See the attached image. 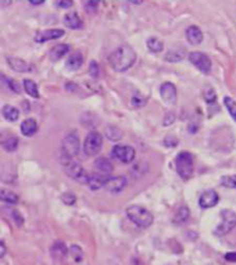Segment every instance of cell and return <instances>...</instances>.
<instances>
[{"label":"cell","mask_w":236,"mask_h":265,"mask_svg":"<svg viewBox=\"0 0 236 265\" xmlns=\"http://www.w3.org/2000/svg\"><path fill=\"white\" fill-rule=\"evenodd\" d=\"M110 65L115 71L123 72L129 70L136 62V53L129 45H123L117 47L109 57Z\"/></svg>","instance_id":"cell-1"},{"label":"cell","mask_w":236,"mask_h":265,"mask_svg":"<svg viewBox=\"0 0 236 265\" xmlns=\"http://www.w3.org/2000/svg\"><path fill=\"white\" fill-rule=\"evenodd\" d=\"M175 168L178 175L184 179L188 181L193 176L195 172V160L193 156L189 152H181L175 157Z\"/></svg>","instance_id":"cell-2"},{"label":"cell","mask_w":236,"mask_h":265,"mask_svg":"<svg viewBox=\"0 0 236 265\" xmlns=\"http://www.w3.org/2000/svg\"><path fill=\"white\" fill-rule=\"evenodd\" d=\"M60 161H62L63 167H64L65 173H67L71 179H74L75 182H79V184H88L89 173L85 171V168H83L81 164L74 161L70 157L63 156V154Z\"/></svg>","instance_id":"cell-3"},{"label":"cell","mask_w":236,"mask_h":265,"mask_svg":"<svg viewBox=\"0 0 236 265\" xmlns=\"http://www.w3.org/2000/svg\"><path fill=\"white\" fill-rule=\"evenodd\" d=\"M126 215L139 228H149L153 224V214L142 205H129L126 208Z\"/></svg>","instance_id":"cell-4"},{"label":"cell","mask_w":236,"mask_h":265,"mask_svg":"<svg viewBox=\"0 0 236 265\" xmlns=\"http://www.w3.org/2000/svg\"><path fill=\"white\" fill-rule=\"evenodd\" d=\"M81 150V142H79V136L75 132L68 133L64 139H63L62 144V152L63 156L74 158L75 156L79 154Z\"/></svg>","instance_id":"cell-5"},{"label":"cell","mask_w":236,"mask_h":265,"mask_svg":"<svg viewBox=\"0 0 236 265\" xmlns=\"http://www.w3.org/2000/svg\"><path fill=\"white\" fill-rule=\"evenodd\" d=\"M102 133L92 131V132L88 133V136H86V139H85V143H83V152H85L86 156L93 157V156L99 154V152L102 150Z\"/></svg>","instance_id":"cell-6"},{"label":"cell","mask_w":236,"mask_h":265,"mask_svg":"<svg viewBox=\"0 0 236 265\" xmlns=\"http://www.w3.org/2000/svg\"><path fill=\"white\" fill-rule=\"evenodd\" d=\"M221 224L216 228L214 234L216 236H224V234H229L234 228L236 226V214L232 210H222L221 211Z\"/></svg>","instance_id":"cell-7"},{"label":"cell","mask_w":236,"mask_h":265,"mask_svg":"<svg viewBox=\"0 0 236 265\" xmlns=\"http://www.w3.org/2000/svg\"><path fill=\"white\" fill-rule=\"evenodd\" d=\"M189 62L203 74H210V71H211V65H213L211 60L207 54L202 53V51H192L189 54Z\"/></svg>","instance_id":"cell-8"},{"label":"cell","mask_w":236,"mask_h":265,"mask_svg":"<svg viewBox=\"0 0 236 265\" xmlns=\"http://www.w3.org/2000/svg\"><path fill=\"white\" fill-rule=\"evenodd\" d=\"M135 149L131 146H126V144H117L113 147V156L124 164L132 163L135 160Z\"/></svg>","instance_id":"cell-9"},{"label":"cell","mask_w":236,"mask_h":265,"mask_svg":"<svg viewBox=\"0 0 236 265\" xmlns=\"http://www.w3.org/2000/svg\"><path fill=\"white\" fill-rule=\"evenodd\" d=\"M126 185H128L126 178L123 175H118V176H109L104 184V187L111 193H120L126 187Z\"/></svg>","instance_id":"cell-10"},{"label":"cell","mask_w":236,"mask_h":265,"mask_svg":"<svg viewBox=\"0 0 236 265\" xmlns=\"http://www.w3.org/2000/svg\"><path fill=\"white\" fill-rule=\"evenodd\" d=\"M220 202V196L217 193L216 190H213V189H210V190H205L202 193L200 196V199H199V205L202 207V208H213V207H216L217 204Z\"/></svg>","instance_id":"cell-11"},{"label":"cell","mask_w":236,"mask_h":265,"mask_svg":"<svg viewBox=\"0 0 236 265\" xmlns=\"http://www.w3.org/2000/svg\"><path fill=\"white\" fill-rule=\"evenodd\" d=\"M64 36V31L63 30H46V31L36 32L35 35V41L38 43H45L47 41H57Z\"/></svg>","instance_id":"cell-12"},{"label":"cell","mask_w":236,"mask_h":265,"mask_svg":"<svg viewBox=\"0 0 236 265\" xmlns=\"http://www.w3.org/2000/svg\"><path fill=\"white\" fill-rule=\"evenodd\" d=\"M160 96L165 103L168 104H174L176 100V88L174 83L171 82H164L160 88Z\"/></svg>","instance_id":"cell-13"},{"label":"cell","mask_w":236,"mask_h":265,"mask_svg":"<svg viewBox=\"0 0 236 265\" xmlns=\"http://www.w3.org/2000/svg\"><path fill=\"white\" fill-rule=\"evenodd\" d=\"M94 170H96V173H100V175H106L107 176L109 173L113 172V164L106 157H99L94 161Z\"/></svg>","instance_id":"cell-14"},{"label":"cell","mask_w":236,"mask_h":265,"mask_svg":"<svg viewBox=\"0 0 236 265\" xmlns=\"http://www.w3.org/2000/svg\"><path fill=\"white\" fill-rule=\"evenodd\" d=\"M107 178L109 176H106V175H100V173H89V178H88V186H89V189L91 190H99V189H102L104 187V184H106V181H107Z\"/></svg>","instance_id":"cell-15"},{"label":"cell","mask_w":236,"mask_h":265,"mask_svg":"<svg viewBox=\"0 0 236 265\" xmlns=\"http://www.w3.org/2000/svg\"><path fill=\"white\" fill-rule=\"evenodd\" d=\"M186 39L190 45H200L203 42V32L199 27L196 25H190L186 30Z\"/></svg>","instance_id":"cell-16"},{"label":"cell","mask_w":236,"mask_h":265,"mask_svg":"<svg viewBox=\"0 0 236 265\" xmlns=\"http://www.w3.org/2000/svg\"><path fill=\"white\" fill-rule=\"evenodd\" d=\"M21 132L24 136H33L35 133L38 132V123H36V120H33V118H28V120H25V121H22L21 124Z\"/></svg>","instance_id":"cell-17"},{"label":"cell","mask_w":236,"mask_h":265,"mask_svg":"<svg viewBox=\"0 0 236 265\" xmlns=\"http://www.w3.org/2000/svg\"><path fill=\"white\" fill-rule=\"evenodd\" d=\"M7 62H9V65H10L14 71H17V72L31 71V67H30V64H28L27 62H24V60H21V59H16V57H7Z\"/></svg>","instance_id":"cell-18"},{"label":"cell","mask_w":236,"mask_h":265,"mask_svg":"<svg viewBox=\"0 0 236 265\" xmlns=\"http://www.w3.org/2000/svg\"><path fill=\"white\" fill-rule=\"evenodd\" d=\"M68 51H70V46L68 45H64V43H60V45H56L54 47H51L49 56H50V59L53 62H57L62 57H64Z\"/></svg>","instance_id":"cell-19"},{"label":"cell","mask_w":236,"mask_h":265,"mask_svg":"<svg viewBox=\"0 0 236 265\" xmlns=\"http://www.w3.org/2000/svg\"><path fill=\"white\" fill-rule=\"evenodd\" d=\"M64 24L71 30H79L82 27V21L77 13H68L64 16Z\"/></svg>","instance_id":"cell-20"},{"label":"cell","mask_w":236,"mask_h":265,"mask_svg":"<svg viewBox=\"0 0 236 265\" xmlns=\"http://www.w3.org/2000/svg\"><path fill=\"white\" fill-rule=\"evenodd\" d=\"M1 114H3V117H4L7 121H10V123L17 121V120H18V117H20V111H18V109H17V107H14V106H11V104H6V106H3Z\"/></svg>","instance_id":"cell-21"},{"label":"cell","mask_w":236,"mask_h":265,"mask_svg":"<svg viewBox=\"0 0 236 265\" xmlns=\"http://www.w3.org/2000/svg\"><path fill=\"white\" fill-rule=\"evenodd\" d=\"M50 253L56 260H63L65 255L68 254V249L65 247V245L63 242H54L53 246H51Z\"/></svg>","instance_id":"cell-22"},{"label":"cell","mask_w":236,"mask_h":265,"mask_svg":"<svg viewBox=\"0 0 236 265\" xmlns=\"http://www.w3.org/2000/svg\"><path fill=\"white\" fill-rule=\"evenodd\" d=\"M1 211H3V214L6 215V217H9L10 219H13V222L17 225V226H22L24 225V218L21 217V214L17 210L9 208V207H3Z\"/></svg>","instance_id":"cell-23"},{"label":"cell","mask_w":236,"mask_h":265,"mask_svg":"<svg viewBox=\"0 0 236 265\" xmlns=\"http://www.w3.org/2000/svg\"><path fill=\"white\" fill-rule=\"evenodd\" d=\"M190 217V213H189V208L186 205H182L176 210V213L174 215V224L176 225H182L185 224L186 221L189 219Z\"/></svg>","instance_id":"cell-24"},{"label":"cell","mask_w":236,"mask_h":265,"mask_svg":"<svg viewBox=\"0 0 236 265\" xmlns=\"http://www.w3.org/2000/svg\"><path fill=\"white\" fill-rule=\"evenodd\" d=\"M82 62V54H81V53H74V54H71V56L68 57V60H67V67H68L70 70H72V71H77V70L81 68Z\"/></svg>","instance_id":"cell-25"},{"label":"cell","mask_w":236,"mask_h":265,"mask_svg":"<svg viewBox=\"0 0 236 265\" xmlns=\"http://www.w3.org/2000/svg\"><path fill=\"white\" fill-rule=\"evenodd\" d=\"M20 200L18 194L11 192V190H7V189H1L0 190V202H4L7 204H17Z\"/></svg>","instance_id":"cell-26"},{"label":"cell","mask_w":236,"mask_h":265,"mask_svg":"<svg viewBox=\"0 0 236 265\" xmlns=\"http://www.w3.org/2000/svg\"><path fill=\"white\" fill-rule=\"evenodd\" d=\"M184 57H185V50H184V49H171V50L165 54L164 59H165V62H181Z\"/></svg>","instance_id":"cell-27"},{"label":"cell","mask_w":236,"mask_h":265,"mask_svg":"<svg viewBox=\"0 0 236 265\" xmlns=\"http://www.w3.org/2000/svg\"><path fill=\"white\" fill-rule=\"evenodd\" d=\"M24 89H25V92L28 93L31 97H33V99H39V97H41L39 89H38V85L33 81H31V79H24Z\"/></svg>","instance_id":"cell-28"},{"label":"cell","mask_w":236,"mask_h":265,"mask_svg":"<svg viewBox=\"0 0 236 265\" xmlns=\"http://www.w3.org/2000/svg\"><path fill=\"white\" fill-rule=\"evenodd\" d=\"M0 79H1V83H0V86H3V88H9L11 92L14 93H20V86H18V83L16 81H13L10 78H7L6 75H0Z\"/></svg>","instance_id":"cell-29"},{"label":"cell","mask_w":236,"mask_h":265,"mask_svg":"<svg viewBox=\"0 0 236 265\" xmlns=\"http://www.w3.org/2000/svg\"><path fill=\"white\" fill-rule=\"evenodd\" d=\"M147 49L152 53H160L164 49V43L160 41L158 38H149L147 39Z\"/></svg>","instance_id":"cell-30"},{"label":"cell","mask_w":236,"mask_h":265,"mask_svg":"<svg viewBox=\"0 0 236 265\" xmlns=\"http://www.w3.org/2000/svg\"><path fill=\"white\" fill-rule=\"evenodd\" d=\"M106 136H107L110 140H113V142H118V140L123 138V132H121V129L117 128V126H107V128H106Z\"/></svg>","instance_id":"cell-31"},{"label":"cell","mask_w":236,"mask_h":265,"mask_svg":"<svg viewBox=\"0 0 236 265\" xmlns=\"http://www.w3.org/2000/svg\"><path fill=\"white\" fill-rule=\"evenodd\" d=\"M224 104H225L226 110L229 112V115L232 117V120L236 123V102L232 97L225 96V97H224Z\"/></svg>","instance_id":"cell-32"},{"label":"cell","mask_w":236,"mask_h":265,"mask_svg":"<svg viewBox=\"0 0 236 265\" xmlns=\"http://www.w3.org/2000/svg\"><path fill=\"white\" fill-rule=\"evenodd\" d=\"M1 146H3L7 152H14V150H17V147H18V139H17L16 136H10V138H7L6 140L1 142Z\"/></svg>","instance_id":"cell-33"},{"label":"cell","mask_w":236,"mask_h":265,"mask_svg":"<svg viewBox=\"0 0 236 265\" xmlns=\"http://www.w3.org/2000/svg\"><path fill=\"white\" fill-rule=\"evenodd\" d=\"M221 185L225 186V187L236 189V175H225V176H222Z\"/></svg>","instance_id":"cell-34"},{"label":"cell","mask_w":236,"mask_h":265,"mask_svg":"<svg viewBox=\"0 0 236 265\" xmlns=\"http://www.w3.org/2000/svg\"><path fill=\"white\" fill-rule=\"evenodd\" d=\"M146 97H143L142 94H135V96H132V99H131V104H132V107H143L144 104H146Z\"/></svg>","instance_id":"cell-35"},{"label":"cell","mask_w":236,"mask_h":265,"mask_svg":"<svg viewBox=\"0 0 236 265\" xmlns=\"http://www.w3.org/2000/svg\"><path fill=\"white\" fill-rule=\"evenodd\" d=\"M70 254L72 255V258H74L77 263L82 261V258H83L82 250H81L78 246H71V249H70Z\"/></svg>","instance_id":"cell-36"},{"label":"cell","mask_w":236,"mask_h":265,"mask_svg":"<svg viewBox=\"0 0 236 265\" xmlns=\"http://www.w3.org/2000/svg\"><path fill=\"white\" fill-rule=\"evenodd\" d=\"M99 1H85V10L86 13H89V14H94L96 10H97V7H99Z\"/></svg>","instance_id":"cell-37"},{"label":"cell","mask_w":236,"mask_h":265,"mask_svg":"<svg viewBox=\"0 0 236 265\" xmlns=\"http://www.w3.org/2000/svg\"><path fill=\"white\" fill-rule=\"evenodd\" d=\"M62 200L63 203L72 205V204H75V202H77V197H75V194L74 193H64L62 196Z\"/></svg>","instance_id":"cell-38"},{"label":"cell","mask_w":236,"mask_h":265,"mask_svg":"<svg viewBox=\"0 0 236 265\" xmlns=\"http://www.w3.org/2000/svg\"><path fill=\"white\" fill-rule=\"evenodd\" d=\"M89 72H91V77H93L94 79L99 78V65L96 62H91L89 64Z\"/></svg>","instance_id":"cell-39"},{"label":"cell","mask_w":236,"mask_h":265,"mask_svg":"<svg viewBox=\"0 0 236 265\" xmlns=\"http://www.w3.org/2000/svg\"><path fill=\"white\" fill-rule=\"evenodd\" d=\"M205 102L207 103H214L216 102V92L211 89V88H208L207 91H205Z\"/></svg>","instance_id":"cell-40"},{"label":"cell","mask_w":236,"mask_h":265,"mask_svg":"<svg viewBox=\"0 0 236 265\" xmlns=\"http://www.w3.org/2000/svg\"><path fill=\"white\" fill-rule=\"evenodd\" d=\"M54 4H56L57 7H62V9H70L74 3H72V1H56Z\"/></svg>","instance_id":"cell-41"},{"label":"cell","mask_w":236,"mask_h":265,"mask_svg":"<svg viewBox=\"0 0 236 265\" xmlns=\"http://www.w3.org/2000/svg\"><path fill=\"white\" fill-rule=\"evenodd\" d=\"M226 261H231V263H236V251L235 253H228L225 255Z\"/></svg>","instance_id":"cell-42"},{"label":"cell","mask_w":236,"mask_h":265,"mask_svg":"<svg viewBox=\"0 0 236 265\" xmlns=\"http://www.w3.org/2000/svg\"><path fill=\"white\" fill-rule=\"evenodd\" d=\"M6 251H7V247H6V245L0 240V258L6 255Z\"/></svg>","instance_id":"cell-43"},{"label":"cell","mask_w":236,"mask_h":265,"mask_svg":"<svg viewBox=\"0 0 236 265\" xmlns=\"http://www.w3.org/2000/svg\"><path fill=\"white\" fill-rule=\"evenodd\" d=\"M32 6H39V4H43V1H30Z\"/></svg>","instance_id":"cell-44"}]
</instances>
